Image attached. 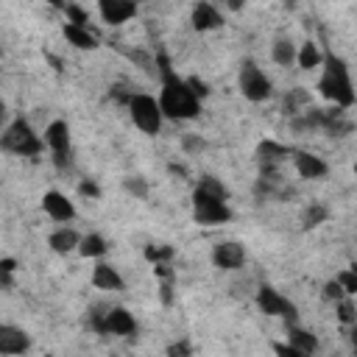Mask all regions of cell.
<instances>
[{"label": "cell", "mask_w": 357, "mask_h": 357, "mask_svg": "<svg viewBox=\"0 0 357 357\" xmlns=\"http://www.w3.org/2000/svg\"><path fill=\"white\" fill-rule=\"evenodd\" d=\"M159 75H162V86H159L162 114L170 120H195L201 114V100L190 89L187 78L173 73V67L165 56H159Z\"/></svg>", "instance_id": "cell-1"}, {"label": "cell", "mask_w": 357, "mask_h": 357, "mask_svg": "<svg viewBox=\"0 0 357 357\" xmlns=\"http://www.w3.org/2000/svg\"><path fill=\"white\" fill-rule=\"evenodd\" d=\"M318 95L326 98L332 106L337 109H349L357 103V92L349 75V67L340 56L335 53H324V64H321V78H318Z\"/></svg>", "instance_id": "cell-2"}, {"label": "cell", "mask_w": 357, "mask_h": 357, "mask_svg": "<svg viewBox=\"0 0 357 357\" xmlns=\"http://www.w3.org/2000/svg\"><path fill=\"white\" fill-rule=\"evenodd\" d=\"M0 145H3L6 151H11V153H20V156H39V153L45 151V139H39V137L33 134L31 123H28L22 114H17V117L6 126Z\"/></svg>", "instance_id": "cell-3"}, {"label": "cell", "mask_w": 357, "mask_h": 357, "mask_svg": "<svg viewBox=\"0 0 357 357\" xmlns=\"http://www.w3.org/2000/svg\"><path fill=\"white\" fill-rule=\"evenodd\" d=\"M128 117L148 137H156L162 131V120H165L162 106H159V98H153L148 92H134L131 95V100H128Z\"/></svg>", "instance_id": "cell-4"}, {"label": "cell", "mask_w": 357, "mask_h": 357, "mask_svg": "<svg viewBox=\"0 0 357 357\" xmlns=\"http://www.w3.org/2000/svg\"><path fill=\"white\" fill-rule=\"evenodd\" d=\"M237 89H240V95H243L245 100L262 103V100H268V98L273 95V81L257 67V61L245 59V61L240 64V73H237Z\"/></svg>", "instance_id": "cell-5"}, {"label": "cell", "mask_w": 357, "mask_h": 357, "mask_svg": "<svg viewBox=\"0 0 357 357\" xmlns=\"http://www.w3.org/2000/svg\"><path fill=\"white\" fill-rule=\"evenodd\" d=\"M192 220L198 226H223L231 220V209L226 201L206 195L201 190H192Z\"/></svg>", "instance_id": "cell-6"}, {"label": "cell", "mask_w": 357, "mask_h": 357, "mask_svg": "<svg viewBox=\"0 0 357 357\" xmlns=\"http://www.w3.org/2000/svg\"><path fill=\"white\" fill-rule=\"evenodd\" d=\"M257 307H259L265 315H271V318H282L287 326L298 321V307H296L290 298H284V296H282L276 287H271V284H259V290H257Z\"/></svg>", "instance_id": "cell-7"}, {"label": "cell", "mask_w": 357, "mask_h": 357, "mask_svg": "<svg viewBox=\"0 0 357 357\" xmlns=\"http://www.w3.org/2000/svg\"><path fill=\"white\" fill-rule=\"evenodd\" d=\"M42 139H45V145L50 148L56 165L64 170V167L70 165V126H67L64 120H53V123H47Z\"/></svg>", "instance_id": "cell-8"}, {"label": "cell", "mask_w": 357, "mask_h": 357, "mask_svg": "<svg viewBox=\"0 0 357 357\" xmlns=\"http://www.w3.org/2000/svg\"><path fill=\"white\" fill-rule=\"evenodd\" d=\"M212 262H215V268H220V271H237V268H243V262H245V248H243L237 240H220V243L212 248Z\"/></svg>", "instance_id": "cell-9"}, {"label": "cell", "mask_w": 357, "mask_h": 357, "mask_svg": "<svg viewBox=\"0 0 357 357\" xmlns=\"http://www.w3.org/2000/svg\"><path fill=\"white\" fill-rule=\"evenodd\" d=\"M137 3H131V0H100L98 3V14H100V20L106 22V25H123V22H128V20H134L137 17Z\"/></svg>", "instance_id": "cell-10"}, {"label": "cell", "mask_w": 357, "mask_h": 357, "mask_svg": "<svg viewBox=\"0 0 357 357\" xmlns=\"http://www.w3.org/2000/svg\"><path fill=\"white\" fill-rule=\"evenodd\" d=\"M42 209H45V215H47L50 220H56V223H70V220L75 218L73 201H70L64 192H59V190H47V192L42 195Z\"/></svg>", "instance_id": "cell-11"}, {"label": "cell", "mask_w": 357, "mask_h": 357, "mask_svg": "<svg viewBox=\"0 0 357 357\" xmlns=\"http://www.w3.org/2000/svg\"><path fill=\"white\" fill-rule=\"evenodd\" d=\"M28 349H31V335L22 326H14V324L0 326V354L17 357V354H25Z\"/></svg>", "instance_id": "cell-12"}, {"label": "cell", "mask_w": 357, "mask_h": 357, "mask_svg": "<svg viewBox=\"0 0 357 357\" xmlns=\"http://www.w3.org/2000/svg\"><path fill=\"white\" fill-rule=\"evenodd\" d=\"M293 167L307 181H318V178H324L329 173V165L318 153H312V151H296L293 153Z\"/></svg>", "instance_id": "cell-13"}, {"label": "cell", "mask_w": 357, "mask_h": 357, "mask_svg": "<svg viewBox=\"0 0 357 357\" xmlns=\"http://www.w3.org/2000/svg\"><path fill=\"white\" fill-rule=\"evenodd\" d=\"M137 332V321L126 307H109L106 310V335L131 337Z\"/></svg>", "instance_id": "cell-14"}, {"label": "cell", "mask_w": 357, "mask_h": 357, "mask_svg": "<svg viewBox=\"0 0 357 357\" xmlns=\"http://www.w3.org/2000/svg\"><path fill=\"white\" fill-rule=\"evenodd\" d=\"M296 151L290 148V145H282V142H276V139H262L259 145H257V159H259V165L262 167H279L284 159H290Z\"/></svg>", "instance_id": "cell-15"}, {"label": "cell", "mask_w": 357, "mask_h": 357, "mask_svg": "<svg viewBox=\"0 0 357 357\" xmlns=\"http://www.w3.org/2000/svg\"><path fill=\"white\" fill-rule=\"evenodd\" d=\"M190 22H192V28L195 31H215V28H220L223 25V14L218 11V6H212V3H195L192 6V14H190Z\"/></svg>", "instance_id": "cell-16"}, {"label": "cell", "mask_w": 357, "mask_h": 357, "mask_svg": "<svg viewBox=\"0 0 357 357\" xmlns=\"http://www.w3.org/2000/svg\"><path fill=\"white\" fill-rule=\"evenodd\" d=\"M123 276L117 273V268H112L109 262H98L95 268H92V287H98V290H123Z\"/></svg>", "instance_id": "cell-17"}, {"label": "cell", "mask_w": 357, "mask_h": 357, "mask_svg": "<svg viewBox=\"0 0 357 357\" xmlns=\"http://www.w3.org/2000/svg\"><path fill=\"white\" fill-rule=\"evenodd\" d=\"M61 33H64V39H67L73 47H78V50H95V47H98V36H95L92 28H81V25L64 22V25H61Z\"/></svg>", "instance_id": "cell-18"}, {"label": "cell", "mask_w": 357, "mask_h": 357, "mask_svg": "<svg viewBox=\"0 0 357 357\" xmlns=\"http://www.w3.org/2000/svg\"><path fill=\"white\" fill-rule=\"evenodd\" d=\"M47 245H50L56 254H70V251H78V245H81V234H78L75 229H70V226H61V229L50 231Z\"/></svg>", "instance_id": "cell-19"}, {"label": "cell", "mask_w": 357, "mask_h": 357, "mask_svg": "<svg viewBox=\"0 0 357 357\" xmlns=\"http://www.w3.org/2000/svg\"><path fill=\"white\" fill-rule=\"evenodd\" d=\"M284 335H287V343H290V346H296L298 351H304L307 357L318 351V337H315L312 332H307L304 326H298V324H290Z\"/></svg>", "instance_id": "cell-20"}, {"label": "cell", "mask_w": 357, "mask_h": 357, "mask_svg": "<svg viewBox=\"0 0 357 357\" xmlns=\"http://www.w3.org/2000/svg\"><path fill=\"white\" fill-rule=\"evenodd\" d=\"M271 59H273L279 67H290V64L298 59V47L293 45L290 36H276L273 45H271Z\"/></svg>", "instance_id": "cell-21"}, {"label": "cell", "mask_w": 357, "mask_h": 357, "mask_svg": "<svg viewBox=\"0 0 357 357\" xmlns=\"http://www.w3.org/2000/svg\"><path fill=\"white\" fill-rule=\"evenodd\" d=\"M106 251H109V243H106V237H103V234L89 231V234H84V237H81L78 254H81L84 259H100Z\"/></svg>", "instance_id": "cell-22"}, {"label": "cell", "mask_w": 357, "mask_h": 357, "mask_svg": "<svg viewBox=\"0 0 357 357\" xmlns=\"http://www.w3.org/2000/svg\"><path fill=\"white\" fill-rule=\"evenodd\" d=\"M296 64H298L301 70H315V67H321V64H324V53H321V47H318V42H312V39H307V42H301V47H298V59H296Z\"/></svg>", "instance_id": "cell-23"}, {"label": "cell", "mask_w": 357, "mask_h": 357, "mask_svg": "<svg viewBox=\"0 0 357 357\" xmlns=\"http://www.w3.org/2000/svg\"><path fill=\"white\" fill-rule=\"evenodd\" d=\"M329 220V206L326 204H310L304 212H301V226L304 229H318L321 223Z\"/></svg>", "instance_id": "cell-24"}, {"label": "cell", "mask_w": 357, "mask_h": 357, "mask_svg": "<svg viewBox=\"0 0 357 357\" xmlns=\"http://www.w3.org/2000/svg\"><path fill=\"white\" fill-rule=\"evenodd\" d=\"M310 103H312V98H310L301 86H296V89H290V92H287V98H284V112L296 117V114H301V112H298V106L310 109Z\"/></svg>", "instance_id": "cell-25"}, {"label": "cell", "mask_w": 357, "mask_h": 357, "mask_svg": "<svg viewBox=\"0 0 357 357\" xmlns=\"http://www.w3.org/2000/svg\"><path fill=\"white\" fill-rule=\"evenodd\" d=\"M195 190H201V192H206V195H215V198H220V201L229 198L226 184H223L220 178H215V176H201L198 184H195Z\"/></svg>", "instance_id": "cell-26"}, {"label": "cell", "mask_w": 357, "mask_h": 357, "mask_svg": "<svg viewBox=\"0 0 357 357\" xmlns=\"http://www.w3.org/2000/svg\"><path fill=\"white\" fill-rule=\"evenodd\" d=\"M145 259L151 262V265H162V262H170L173 259V248L170 245H156V243H151V245H145Z\"/></svg>", "instance_id": "cell-27"}, {"label": "cell", "mask_w": 357, "mask_h": 357, "mask_svg": "<svg viewBox=\"0 0 357 357\" xmlns=\"http://www.w3.org/2000/svg\"><path fill=\"white\" fill-rule=\"evenodd\" d=\"M335 279L340 282V287L346 290V296H357V262H351V265H349L346 271H340Z\"/></svg>", "instance_id": "cell-28"}, {"label": "cell", "mask_w": 357, "mask_h": 357, "mask_svg": "<svg viewBox=\"0 0 357 357\" xmlns=\"http://www.w3.org/2000/svg\"><path fill=\"white\" fill-rule=\"evenodd\" d=\"M64 17H67V22H73V25L89 28V14H86L78 3H67V6H64Z\"/></svg>", "instance_id": "cell-29"}, {"label": "cell", "mask_w": 357, "mask_h": 357, "mask_svg": "<svg viewBox=\"0 0 357 357\" xmlns=\"http://www.w3.org/2000/svg\"><path fill=\"white\" fill-rule=\"evenodd\" d=\"M335 312H337V321H340V324H349V326L357 324V310H354L351 301H346V298L337 301V304H335Z\"/></svg>", "instance_id": "cell-30"}, {"label": "cell", "mask_w": 357, "mask_h": 357, "mask_svg": "<svg viewBox=\"0 0 357 357\" xmlns=\"http://www.w3.org/2000/svg\"><path fill=\"white\" fill-rule=\"evenodd\" d=\"M123 187H126L131 195H137V198H148V184H145L142 176H131V178H126Z\"/></svg>", "instance_id": "cell-31"}, {"label": "cell", "mask_w": 357, "mask_h": 357, "mask_svg": "<svg viewBox=\"0 0 357 357\" xmlns=\"http://www.w3.org/2000/svg\"><path fill=\"white\" fill-rule=\"evenodd\" d=\"M271 349H273V357H307L304 351H298V349L290 346L287 340H273Z\"/></svg>", "instance_id": "cell-32"}, {"label": "cell", "mask_w": 357, "mask_h": 357, "mask_svg": "<svg viewBox=\"0 0 357 357\" xmlns=\"http://www.w3.org/2000/svg\"><path fill=\"white\" fill-rule=\"evenodd\" d=\"M17 271V259L14 257H0V282L3 287H11V273Z\"/></svg>", "instance_id": "cell-33"}, {"label": "cell", "mask_w": 357, "mask_h": 357, "mask_svg": "<svg viewBox=\"0 0 357 357\" xmlns=\"http://www.w3.org/2000/svg\"><path fill=\"white\" fill-rule=\"evenodd\" d=\"M324 298H326V301H335V304L346 298V290L340 287V282H337V279H329V282L324 284Z\"/></svg>", "instance_id": "cell-34"}, {"label": "cell", "mask_w": 357, "mask_h": 357, "mask_svg": "<svg viewBox=\"0 0 357 357\" xmlns=\"http://www.w3.org/2000/svg\"><path fill=\"white\" fill-rule=\"evenodd\" d=\"M167 357H192V349H190V340L187 337H181V340H173L170 346H167V351H165Z\"/></svg>", "instance_id": "cell-35"}, {"label": "cell", "mask_w": 357, "mask_h": 357, "mask_svg": "<svg viewBox=\"0 0 357 357\" xmlns=\"http://www.w3.org/2000/svg\"><path fill=\"white\" fill-rule=\"evenodd\" d=\"M78 192H81L84 198H100V187H98L92 178H81V181H78Z\"/></svg>", "instance_id": "cell-36"}, {"label": "cell", "mask_w": 357, "mask_h": 357, "mask_svg": "<svg viewBox=\"0 0 357 357\" xmlns=\"http://www.w3.org/2000/svg\"><path fill=\"white\" fill-rule=\"evenodd\" d=\"M187 84H190V89L198 95V100H204V98L209 95V86H206L201 78H195V75H192V78H187Z\"/></svg>", "instance_id": "cell-37"}, {"label": "cell", "mask_w": 357, "mask_h": 357, "mask_svg": "<svg viewBox=\"0 0 357 357\" xmlns=\"http://www.w3.org/2000/svg\"><path fill=\"white\" fill-rule=\"evenodd\" d=\"M159 298L162 304H173V282H159Z\"/></svg>", "instance_id": "cell-38"}, {"label": "cell", "mask_w": 357, "mask_h": 357, "mask_svg": "<svg viewBox=\"0 0 357 357\" xmlns=\"http://www.w3.org/2000/svg\"><path fill=\"white\" fill-rule=\"evenodd\" d=\"M184 148H187V151H201V148H204V139H192V137H184Z\"/></svg>", "instance_id": "cell-39"}, {"label": "cell", "mask_w": 357, "mask_h": 357, "mask_svg": "<svg viewBox=\"0 0 357 357\" xmlns=\"http://www.w3.org/2000/svg\"><path fill=\"white\" fill-rule=\"evenodd\" d=\"M167 170H170V173H173V176H181V178H184V176H187V167H184V165H176V162H173V165H170V167H167Z\"/></svg>", "instance_id": "cell-40"}, {"label": "cell", "mask_w": 357, "mask_h": 357, "mask_svg": "<svg viewBox=\"0 0 357 357\" xmlns=\"http://www.w3.org/2000/svg\"><path fill=\"white\" fill-rule=\"evenodd\" d=\"M349 337H351V349H354V354H357V324L351 326V335H349Z\"/></svg>", "instance_id": "cell-41"}, {"label": "cell", "mask_w": 357, "mask_h": 357, "mask_svg": "<svg viewBox=\"0 0 357 357\" xmlns=\"http://www.w3.org/2000/svg\"><path fill=\"white\" fill-rule=\"evenodd\" d=\"M354 176H357V162H354Z\"/></svg>", "instance_id": "cell-42"}]
</instances>
